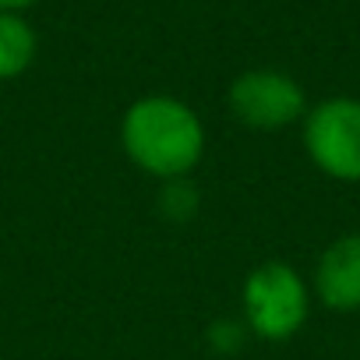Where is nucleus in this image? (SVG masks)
<instances>
[{"label":"nucleus","instance_id":"6","mask_svg":"<svg viewBox=\"0 0 360 360\" xmlns=\"http://www.w3.org/2000/svg\"><path fill=\"white\" fill-rule=\"evenodd\" d=\"M36 60V32L18 11H0V82H11Z\"/></svg>","mask_w":360,"mask_h":360},{"label":"nucleus","instance_id":"2","mask_svg":"<svg viewBox=\"0 0 360 360\" xmlns=\"http://www.w3.org/2000/svg\"><path fill=\"white\" fill-rule=\"evenodd\" d=\"M244 325L265 342L293 339L311 311V293L300 272L286 262H265L248 272L240 290Z\"/></svg>","mask_w":360,"mask_h":360},{"label":"nucleus","instance_id":"7","mask_svg":"<svg viewBox=\"0 0 360 360\" xmlns=\"http://www.w3.org/2000/svg\"><path fill=\"white\" fill-rule=\"evenodd\" d=\"M198 205V195L195 188L188 184V180H166V188H162V198H159V209L173 219V223H184Z\"/></svg>","mask_w":360,"mask_h":360},{"label":"nucleus","instance_id":"9","mask_svg":"<svg viewBox=\"0 0 360 360\" xmlns=\"http://www.w3.org/2000/svg\"><path fill=\"white\" fill-rule=\"evenodd\" d=\"M36 0H0V11H22V8H32Z\"/></svg>","mask_w":360,"mask_h":360},{"label":"nucleus","instance_id":"8","mask_svg":"<svg viewBox=\"0 0 360 360\" xmlns=\"http://www.w3.org/2000/svg\"><path fill=\"white\" fill-rule=\"evenodd\" d=\"M244 335H248V325H237V321H216L209 328V342L219 349V353H233L244 346Z\"/></svg>","mask_w":360,"mask_h":360},{"label":"nucleus","instance_id":"4","mask_svg":"<svg viewBox=\"0 0 360 360\" xmlns=\"http://www.w3.org/2000/svg\"><path fill=\"white\" fill-rule=\"evenodd\" d=\"M230 110L240 124L255 131H279L300 117H307V99L304 89L272 68H255L233 78L230 85Z\"/></svg>","mask_w":360,"mask_h":360},{"label":"nucleus","instance_id":"5","mask_svg":"<svg viewBox=\"0 0 360 360\" xmlns=\"http://www.w3.org/2000/svg\"><path fill=\"white\" fill-rule=\"evenodd\" d=\"M314 293L328 311H360V233H346L325 248L314 269Z\"/></svg>","mask_w":360,"mask_h":360},{"label":"nucleus","instance_id":"1","mask_svg":"<svg viewBox=\"0 0 360 360\" xmlns=\"http://www.w3.org/2000/svg\"><path fill=\"white\" fill-rule=\"evenodd\" d=\"M120 145L127 159L166 180H188L205 152V127L198 113L173 96H141L120 120Z\"/></svg>","mask_w":360,"mask_h":360},{"label":"nucleus","instance_id":"3","mask_svg":"<svg viewBox=\"0 0 360 360\" xmlns=\"http://www.w3.org/2000/svg\"><path fill=\"white\" fill-rule=\"evenodd\" d=\"M304 148L325 176L360 184V99L335 96L307 110Z\"/></svg>","mask_w":360,"mask_h":360}]
</instances>
